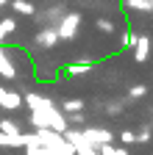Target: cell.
Here are the masks:
<instances>
[{
    "instance_id": "ffe728a7",
    "label": "cell",
    "mask_w": 153,
    "mask_h": 155,
    "mask_svg": "<svg viewBox=\"0 0 153 155\" xmlns=\"http://www.w3.org/2000/svg\"><path fill=\"white\" fill-rule=\"evenodd\" d=\"M123 108H125V103H120V100H114V103H109V105H106V114H111V116H117V114H123Z\"/></svg>"
},
{
    "instance_id": "e0dca14e",
    "label": "cell",
    "mask_w": 153,
    "mask_h": 155,
    "mask_svg": "<svg viewBox=\"0 0 153 155\" xmlns=\"http://www.w3.org/2000/svg\"><path fill=\"white\" fill-rule=\"evenodd\" d=\"M137 42H139V33H134V31H128L125 36H123V47H137Z\"/></svg>"
},
{
    "instance_id": "277c9868",
    "label": "cell",
    "mask_w": 153,
    "mask_h": 155,
    "mask_svg": "<svg viewBox=\"0 0 153 155\" xmlns=\"http://www.w3.org/2000/svg\"><path fill=\"white\" fill-rule=\"evenodd\" d=\"M23 105V94L20 91H11L6 86H0V108H6V111H17Z\"/></svg>"
},
{
    "instance_id": "d4e9b609",
    "label": "cell",
    "mask_w": 153,
    "mask_h": 155,
    "mask_svg": "<svg viewBox=\"0 0 153 155\" xmlns=\"http://www.w3.org/2000/svg\"><path fill=\"white\" fill-rule=\"evenodd\" d=\"M3 3H9V0H0V6H3Z\"/></svg>"
},
{
    "instance_id": "d6986e66",
    "label": "cell",
    "mask_w": 153,
    "mask_h": 155,
    "mask_svg": "<svg viewBox=\"0 0 153 155\" xmlns=\"http://www.w3.org/2000/svg\"><path fill=\"white\" fill-rule=\"evenodd\" d=\"M153 139V125H142V130L137 133V141H150Z\"/></svg>"
},
{
    "instance_id": "6da1fadb",
    "label": "cell",
    "mask_w": 153,
    "mask_h": 155,
    "mask_svg": "<svg viewBox=\"0 0 153 155\" xmlns=\"http://www.w3.org/2000/svg\"><path fill=\"white\" fill-rule=\"evenodd\" d=\"M23 103H28V108H31V125L36 130H53V133H61V136H64V130H70L67 116L56 108L47 97L36 94V91H28L23 97Z\"/></svg>"
},
{
    "instance_id": "2e32d148",
    "label": "cell",
    "mask_w": 153,
    "mask_h": 155,
    "mask_svg": "<svg viewBox=\"0 0 153 155\" xmlns=\"http://www.w3.org/2000/svg\"><path fill=\"white\" fill-rule=\"evenodd\" d=\"M125 8L128 11H145V14L150 11V6L145 3V0H125Z\"/></svg>"
},
{
    "instance_id": "603a6c76",
    "label": "cell",
    "mask_w": 153,
    "mask_h": 155,
    "mask_svg": "<svg viewBox=\"0 0 153 155\" xmlns=\"http://www.w3.org/2000/svg\"><path fill=\"white\" fill-rule=\"evenodd\" d=\"M75 155H98V150H92V147H89V150H78Z\"/></svg>"
},
{
    "instance_id": "3957f363",
    "label": "cell",
    "mask_w": 153,
    "mask_h": 155,
    "mask_svg": "<svg viewBox=\"0 0 153 155\" xmlns=\"http://www.w3.org/2000/svg\"><path fill=\"white\" fill-rule=\"evenodd\" d=\"M81 130V136L98 150V147H103V144H114V136H111V130H106V127H78Z\"/></svg>"
},
{
    "instance_id": "9c48e42d",
    "label": "cell",
    "mask_w": 153,
    "mask_h": 155,
    "mask_svg": "<svg viewBox=\"0 0 153 155\" xmlns=\"http://www.w3.org/2000/svg\"><path fill=\"white\" fill-rule=\"evenodd\" d=\"M92 67H95V61H92V58H84V61L70 64V67H67V75H70V78H78V75H86Z\"/></svg>"
},
{
    "instance_id": "7c38bea8",
    "label": "cell",
    "mask_w": 153,
    "mask_h": 155,
    "mask_svg": "<svg viewBox=\"0 0 153 155\" xmlns=\"http://www.w3.org/2000/svg\"><path fill=\"white\" fill-rule=\"evenodd\" d=\"M14 31H17V22H14L11 17H9V19H0V47H3V42H6Z\"/></svg>"
},
{
    "instance_id": "5bb4252c",
    "label": "cell",
    "mask_w": 153,
    "mask_h": 155,
    "mask_svg": "<svg viewBox=\"0 0 153 155\" xmlns=\"http://www.w3.org/2000/svg\"><path fill=\"white\" fill-rule=\"evenodd\" d=\"M11 6H14V11H20V14H25V17H31V14L36 11V8H33V3H28V0H14Z\"/></svg>"
},
{
    "instance_id": "7a4b0ae2",
    "label": "cell",
    "mask_w": 153,
    "mask_h": 155,
    "mask_svg": "<svg viewBox=\"0 0 153 155\" xmlns=\"http://www.w3.org/2000/svg\"><path fill=\"white\" fill-rule=\"evenodd\" d=\"M78 28H81V14H64L61 19H59V25H56V33H59V39H75L78 36Z\"/></svg>"
},
{
    "instance_id": "8fae6325",
    "label": "cell",
    "mask_w": 153,
    "mask_h": 155,
    "mask_svg": "<svg viewBox=\"0 0 153 155\" xmlns=\"http://www.w3.org/2000/svg\"><path fill=\"white\" fill-rule=\"evenodd\" d=\"M81 111H84V100H78V97H70L61 103V114H81Z\"/></svg>"
},
{
    "instance_id": "52a82bcc",
    "label": "cell",
    "mask_w": 153,
    "mask_h": 155,
    "mask_svg": "<svg viewBox=\"0 0 153 155\" xmlns=\"http://www.w3.org/2000/svg\"><path fill=\"white\" fill-rule=\"evenodd\" d=\"M0 75L6 78V81H14L17 78V67H14V61L6 55V50L0 47Z\"/></svg>"
},
{
    "instance_id": "ba28073f",
    "label": "cell",
    "mask_w": 153,
    "mask_h": 155,
    "mask_svg": "<svg viewBox=\"0 0 153 155\" xmlns=\"http://www.w3.org/2000/svg\"><path fill=\"white\" fill-rule=\"evenodd\" d=\"M134 58H137L139 64H145L148 58H150V39H148V36H142V33H139L137 47H134Z\"/></svg>"
},
{
    "instance_id": "30bf717a",
    "label": "cell",
    "mask_w": 153,
    "mask_h": 155,
    "mask_svg": "<svg viewBox=\"0 0 153 155\" xmlns=\"http://www.w3.org/2000/svg\"><path fill=\"white\" fill-rule=\"evenodd\" d=\"M0 133L9 136V139H17V136H23V133H20V125H17L14 119H0Z\"/></svg>"
},
{
    "instance_id": "8992f818",
    "label": "cell",
    "mask_w": 153,
    "mask_h": 155,
    "mask_svg": "<svg viewBox=\"0 0 153 155\" xmlns=\"http://www.w3.org/2000/svg\"><path fill=\"white\" fill-rule=\"evenodd\" d=\"M56 42H59V33H56V28H42L39 33H36V45L39 47H56Z\"/></svg>"
},
{
    "instance_id": "ac0fdd59",
    "label": "cell",
    "mask_w": 153,
    "mask_h": 155,
    "mask_svg": "<svg viewBox=\"0 0 153 155\" xmlns=\"http://www.w3.org/2000/svg\"><path fill=\"white\" fill-rule=\"evenodd\" d=\"M95 28H98L100 33H114V22H111V19H98Z\"/></svg>"
},
{
    "instance_id": "7402d4cb",
    "label": "cell",
    "mask_w": 153,
    "mask_h": 155,
    "mask_svg": "<svg viewBox=\"0 0 153 155\" xmlns=\"http://www.w3.org/2000/svg\"><path fill=\"white\" fill-rule=\"evenodd\" d=\"M70 119L72 125H84V114H70Z\"/></svg>"
},
{
    "instance_id": "cb8c5ba5",
    "label": "cell",
    "mask_w": 153,
    "mask_h": 155,
    "mask_svg": "<svg viewBox=\"0 0 153 155\" xmlns=\"http://www.w3.org/2000/svg\"><path fill=\"white\" fill-rule=\"evenodd\" d=\"M145 3H148V6H150V11H153V0H145Z\"/></svg>"
},
{
    "instance_id": "44dd1931",
    "label": "cell",
    "mask_w": 153,
    "mask_h": 155,
    "mask_svg": "<svg viewBox=\"0 0 153 155\" xmlns=\"http://www.w3.org/2000/svg\"><path fill=\"white\" fill-rule=\"evenodd\" d=\"M120 141L123 144H134V141H137V133H134V130H123L120 133Z\"/></svg>"
},
{
    "instance_id": "4fadbf2b",
    "label": "cell",
    "mask_w": 153,
    "mask_h": 155,
    "mask_svg": "<svg viewBox=\"0 0 153 155\" xmlns=\"http://www.w3.org/2000/svg\"><path fill=\"white\" fill-rule=\"evenodd\" d=\"M98 155H128V150L114 147V144H103V147H98Z\"/></svg>"
},
{
    "instance_id": "5b68a950",
    "label": "cell",
    "mask_w": 153,
    "mask_h": 155,
    "mask_svg": "<svg viewBox=\"0 0 153 155\" xmlns=\"http://www.w3.org/2000/svg\"><path fill=\"white\" fill-rule=\"evenodd\" d=\"M33 139L39 141V144H45V147H61L64 144V136L61 133H53V130H36Z\"/></svg>"
},
{
    "instance_id": "9a60e30c",
    "label": "cell",
    "mask_w": 153,
    "mask_h": 155,
    "mask_svg": "<svg viewBox=\"0 0 153 155\" xmlns=\"http://www.w3.org/2000/svg\"><path fill=\"white\" fill-rule=\"evenodd\" d=\"M148 94V86L145 83H137V86H131V91H128V100L134 103V100H142V97Z\"/></svg>"
}]
</instances>
